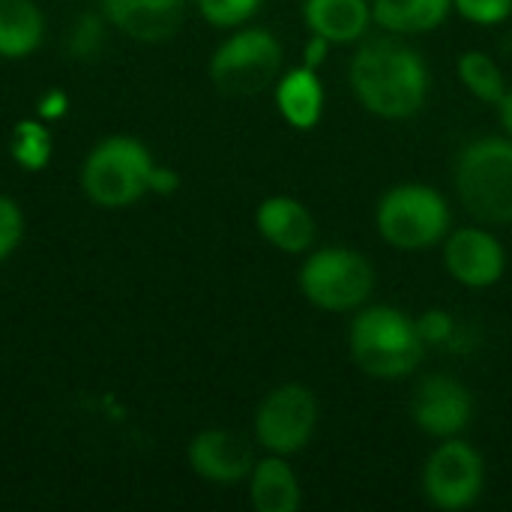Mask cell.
<instances>
[{"label": "cell", "mask_w": 512, "mask_h": 512, "mask_svg": "<svg viewBox=\"0 0 512 512\" xmlns=\"http://www.w3.org/2000/svg\"><path fill=\"white\" fill-rule=\"evenodd\" d=\"M360 105L384 120L414 117L429 96V66L420 51L399 39L366 42L348 69Z\"/></svg>", "instance_id": "1"}, {"label": "cell", "mask_w": 512, "mask_h": 512, "mask_svg": "<svg viewBox=\"0 0 512 512\" xmlns=\"http://www.w3.org/2000/svg\"><path fill=\"white\" fill-rule=\"evenodd\" d=\"M348 345L354 363L381 381L408 378L423 360V339L417 333V321L393 306H369L363 309L348 330Z\"/></svg>", "instance_id": "2"}, {"label": "cell", "mask_w": 512, "mask_h": 512, "mask_svg": "<svg viewBox=\"0 0 512 512\" xmlns=\"http://www.w3.org/2000/svg\"><path fill=\"white\" fill-rule=\"evenodd\" d=\"M153 153L132 135L102 138L81 165L84 195L105 210H123L150 195Z\"/></svg>", "instance_id": "3"}, {"label": "cell", "mask_w": 512, "mask_h": 512, "mask_svg": "<svg viewBox=\"0 0 512 512\" xmlns=\"http://www.w3.org/2000/svg\"><path fill=\"white\" fill-rule=\"evenodd\" d=\"M462 207L483 225H512V138H477L456 159Z\"/></svg>", "instance_id": "4"}, {"label": "cell", "mask_w": 512, "mask_h": 512, "mask_svg": "<svg viewBox=\"0 0 512 512\" xmlns=\"http://www.w3.org/2000/svg\"><path fill=\"white\" fill-rule=\"evenodd\" d=\"M450 204L447 198L423 183L393 186L378 201V234L384 243L402 252H423L438 246L450 234Z\"/></svg>", "instance_id": "5"}, {"label": "cell", "mask_w": 512, "mask_h": 512, "mask_svg": "<svg viewBox=\"0 0 512 512\" xmlns=\"http://www.w3.org/2000/svg\"><path fill=\"white\" fill-rule=\"evenodd\" d=\"M282 60V42L267 27H243L213 51L210 78L225 96H255L279 81Z\"/></svg>", "instance_id": "6"}, {"label": "cell", "mask_w": 512, "mask_h": 512, "mask_svg": "<svg viewBox=\"0 0 512 512\" xmlns=\"http://www.w3.org/2000/svg\"><path fill=\"white\" fill-rule=\"evenodd\" d=\"M375 288L372 261L345 246H327L306 258L300 267L303 297L324 312H351L360 309Z\"/></svg>", "instance_id": "7"}, {"label": "cell", "mask_w": 512, "mask_h": 512, "mask_svg": "<svg viewBox=\"0 0 512 512\" xmlns=\"http://www.w3.org/2000/svg\"><path fill=\"white\" fill-rule=\"evenodd\" d=\"M486 486L483 456L459 438H444L423 468V492L432 507L447 512L468 510L480 501Z\"/></svg>", "instance_id": "8"}, {"label": "cell", "mask_w": 512, "mask_h": 512, "mask_svg": "<svg viewBox=\"0 0 512 512\" xmlns=\"http://www.w3.org/2000/svg\"><path fill=\"white\" fill-rule=\"evenodd\" d=\"M318 429V399L306 384H282L255 411V438L276 456L306 450Z\"/></svg>", "instance_id": "9"}, {"label": "cell", "mask_w": 512, "mask_h": 512, "mask_svg": "<svg viewBox=\"0 0 512 512\" xmlns=\"http://www.w3.org/2000/svg\"><path fill=\"white\" fill-rule=\"evenodd\" d=\"M411 417L417 429L432 438H459L474 420V399L462 381L450 375H426L414 390Z\"/></svg>", "instance_id": "10"}, {"label": "cell", "mask_w": 512, "mask_h": 512, "mask_svg": "<svg viewBox=\"0 0 512 512\" xmlns=\"http://www.w3.org/2000/svg\"><path fill=\"white\" fill-rule=\"evenodd\" d=\"M447 273L465 288H492L507 270L501 240L486 228H459L444 243Z\"/></svg>", "instance_id": "11"}, {"label": "cell", "mask_w": 512, "mask_h": 512, "mask_svg": "<svg viewBox=\"0 0 512 512\" xmlns=\"http://www.w3.org/2000/svg\"><path fill=\"white\" fill-rule=\"evenodd\" d=\"M189 468L207 483H240L252 474L255 456L246 438L228 429H204L189 444Z\"/></svg>", "instance_id": "12"}, {"label": "cell", "mask_w": 512, "mask_h": 512, "mask_svg": "<svg viewBox=\"0 0 512 512\" xmlns=\"http://www.w3.org/2000/svg\"><path fill=\"white\" fill-rule=\"evenodd\" d=\"M102 12L129 39L165 42L180 30L186 0H102Z\"/></svg>", "instance_id": "13"}, {"label": "cell", "mask_w": 512, "mask_h": 512, "mask_svg": "<svg viewBox=\"0 0 512 512\" xmlns=\"http://www.w3.org/2000/svg\"><path fill=\"white\" fill-rule=\"evenodd\" d=\"M255 225L261 237L285 255H303L315 243V216L294 195L264 198L255 210Z\"/></svg>", "instance_id": "14"}, {"label": "cell", "mask_w": 512, "mask_h": 512, "mask_svg": "<svg viewBox=\"0 0 512 512\" xmlns=\"http://www.w3.org/2000/svg\"><path fill=\"white\" fill-rule=\"evenodd\" d=\"M303 21L312 33L324 36L333 45L360 42L372 24L369 0H306Z\"/></svg>", "instance_id": "15"}, {"label": "cell", "mask_w": 512, "mask_h": 512, "mask_svg": "<svg viewBox=\"0 0 512 512\" xmlns=\"http://www.w3.org/2000/svg\"><path fill=\"white\" fill-rule=\"evenodd\" d=\"M276 108L294 129H315L324 114V84L318 69L297 66L276 81Z\"/></svg>", "instance_id": "16"}, {"label": "cell", "mask_w": 512, "mask_h": 512, "mask_svg": "<svg viewBox=\"0 0 512 512\" xmlns=\"http://www.w3.org/2000/svg\"><path fill=\"white\" fill-rule=\"evenodd\" d=\"M249 501L255 512H297L303 504L300 480L285 456H267L255 462L249 474Z\"/></svg>", "instance_id": "17"}, {"label": "cell", "mask_w": 512, "mask_h": 512, "mask_svg": "<svg viewBox=\"0 0 512 512\" xmlns=\"http://www.w3.org/2000/svg\"><path fill=\"white\" fill-rule=\"evenodd\" d=\"M45 39V15L33 0H0V57L24 60Z\"/></svg>", "instance_id": "18"}, {"label": "cell", "mask_w": 512, "mask_h": 512, "mask_svg": "<svg viewBox=\"0 0 512 512\" xmlns=\"http://www.w3.org/2000/svg\"><path fill=\"white\" fill-rule=\"evenodd\" d=\"M453 9V0H372V21L387 33H432Z\"/></svg>", "instance_id": "19"}, {"label": "cell", "mask_w": 512, "mask_h": 512, "mask_svg": "<svg viewBox=\"0 0 512 512\" xmlns=\"http://www.w3.org/2000/svg\"><path fill=\"white\" fill-rule=\"evenodd\" d=\"M456 72L462 78V84L486 105H498L507 96V78L501 72V66L486 54V51H462Z\"/></svg>", "instance_id": "20"}, {"label": "cell", "mask_w": 512, "mask_h": 512, "mask_svg": "<svg viewBox=\"0 0 512 512\" xmlns=\"http://www.w3.org/2000/svg\"><path fill=\"white\" fill-rule=\"evenodd\" d=\"M9 153L12 162L24 171H42L51 162L54 153V141L48 132L45 120H18L12 126V138H9Z\"/></svg>", "instance_id": "21"}, {"label": "cell", "mask_w": 512, "mask_h": 512, "mask_svg": "<svg viewBox=\"0 0 512 512\" xmlns=\"http://www.w3.org/2000/svg\"><path fill=\"white\" fill-rule=\"evenodd\" d=\"M105 21H108L105 12L102 15L99 12H81L75 18V27L69 33V42H66V48H69V54L75 60L90 63V60H96L102 54V48H105Z\"/></svg>", "instance_id": "22"}, {"label": "cell", "mask_w": 512, "mask_h": 512, "mask_svg": "<svg viewBox=\"0 0 512 512\" xmlns=\"http://www.w3.org/2000/svg\"><path fill=\"white\" fill-rule=\"evenodd\" d=\"M261 9V0H198V12L213 27H240Z\"/></svg>", "instance_id": "23"}, {"label": "cell", "mask_w": 512, "mask_h": 512, "mask_svg": "<svg viewBox=\"0 0 512 512\" xmlns=\"http://www.w3.org/2000/svg\"><path fill=\"white\" fill-rule=\"evenodd\" d=\"M24 240V213L15 198L0 195V261H6Z\"/></svg>", "instance_id": "24"}, {"label": "cell", "mask_w": 512, "mask_h": 512, "mask_svg": "<svg viewBox=\"0 0 512 512\" xmlns=\"http://www.w3.org/2000/svg\"><path fill=\"white\" fill-rule=\"evenodd\" d=\"M453 9L471 24H501L512 15V0H453Z\"/></svg>", "instance_id": "25"}, {"label": "cell", "mask_w": 512, "mask_h": 512, "mask_svg": "<svg viewBox=\"0 0 512 512\" xmlns=\"http://www.w3.org/2000/svg\"><path fill=\"white\" fill-rule=\"evenodd\" d=\"M417 333H420L426 348L429 345H435V348L450 345L456 339V318L444 309H429L417 318Z\"/></svg>", "instance_id": "26"}, {"label": "cell", "mask_w": 512, "mask_h": 512, "mask_svg": "<svg viewBox=\"0 0 512 512\" xmlns=\"http://www.w3.org/2000/svg\"><path fill=\"white\" fill-rule=\"evenodd\" d=\"M69 114V93L60 90V87H51L45 90L39 99H36V117L45 120V123H54V120H63Z\"/></svg>", "instance_id": "27"}, {"label": "cell", "mask_w": 512, "mask_h": 512, "mask_svg": "<svg viewBox=\"0 0 512 512\" xmlns=\"http://www.w3.org/2000/svg\"><path fill=\"white\" fill-rule=\"evenodd\" d=\"M177 189H180V174L174 168L156 165L153 168V177H150V192L153 195H174Z\"/></svg>", "instance_id": "28"}, {"label": "cell", "mask_w": 512, "mask_h": 512, "mask_svg": "<svg viewBox=\"0 0 512 512\" xmlns=\"http://www.w3.org/2000/svg\"><path fill=\"white\" fill-rule=\"evenodd\" d=\"M330 45H333V42H327L324 36L312 33V39H309V42H306V48H303V66H309V69H318V66L327 60V51H330Z\"/></svg>", "instance_id": "29"}, {"label": "cell", "mask_w": 512, "mask_h": 512, "mask_svg": "<svg viewBox=\"0 0 512 512\" xmlns=\"http://www.w3.org/2000/svg\"><path fill=\"white\" fill-rule=\"evenodd\" d=\"M498 111H501V126L507 129V135L512 138V90H507V96L498 102Z\"/></svg>", "instance_id": "30"}, {"label": "cell", "mask_w": 512, "mask_h": 512, "mask_svg": "<svg viewBox=\"0 0 512 512\" xmlns=\"http://www.w3.org/2000/svg\"><path fill=\"white\" fill-rule=\"evenodd\" d=\"M504 48H507V51H512V30H510V36L504 39Z\"/></svg>", "instance_id": "31"}]
</instances>
